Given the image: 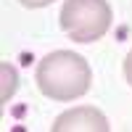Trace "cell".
I'll return each mask as SVG.
<instances>
[{"label": "cell", "instance_id": "6da1fadb", "mask_svg": "<svg viewBox=\"0 0 132 132\" xmlns=\"http://www.w3.org/2000/svg\"><path fill=\"white\" fill-rule=\"evenodd\" d=\"M37 87L40 93L58 103H69L82 98L90 90L93 71L79 53L71 50H53L37 63Z\"/></svg>", "mask_w": 132, "mask_h": 132}, {"label": "cell", "instance_id": "7a4b0ae2", "mask_svg": "<svg viewBox=\"0 0 132 132\" xmlns=\"http://www.w3.org/2000/svg\"><path fill=\"white\" fill-rule=\"evenodd\" d=\"M111 27V5L106 0H66L61 8V29L74 42H95Z\"/></svg>", "mask_w": 132, "mask_h": 132}, {"label": "cell", "instance_id": "3957f363", "mask_svg": "<svg viewBox=\"0 0 132 132\" xmlns=\"http://www.w3.org/2000/svg\"><path fill=\"white\" fill-rule=\"evenodd\" d=\"M53 132H108V119L93 106L71 108L53 122Z\"/></svg>", "mask_w": 132, "mask_h": 132}, {"label": "cell", "instance_id": "277c9868", "mask_svg": "<svg viewBox=\"0 0 132 132\" xmlns=\"http://www.w3.org/2000/svg\"><path fill=\"white\" fill-rule=\"evenodd\" d=\"M24 8H45V5H50L53 0H19Z\"/></svg>", "mask_w": 132, "mask_h": 132}, {"label": "cell", "instance_id": "5b68a950", "mask_svg": "<svg viewBox=\"0 0 132 132\" xmlns=\"http://www.w3.org/2000/svg\"><path fill=\"white\" fill-rule=\"evenodd\" d=\"M124 77H127V82L132 85V50L127 53V58H124Z\"/></svg>", "mask_w": 132, "mask_h": 132}]
</instances>
